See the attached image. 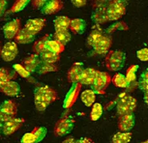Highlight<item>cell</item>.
Wrapping results in <instances>:
<instances>
[{
	"label": "cell",
	"instance_id": "e0dca14e",
	"mask_svg": "<svg viewBox=\"0 0 148 143\" xmlns=\"http://www.w3.org/2000/svg\"><path fill=\"white\" fill-rule=\"evenodd\" d=\"M135 126V115L133 114H129L119 116L118 122V127L120 132L127 133L131 130Z\"/></svg>",
	"mask_w": 148,
	"mask_h": 143
},
{
	"label": "cell",
	"instance_id": "83f0119b",
	"mask_svg": "<svg viewBox=\"0 0 148 143\" xmlns=\"http://www.w3.org/2000/svg\"><path fill=\"white\" fill-rule=\"evenodd\" d=\"M71 34L69 30H62V31H55L53 34V38L56 41L61 43L63 45H65L71 40Z\"/></svg>",
	"mask_w": 148,
	"mask_h": 143
},
{
	"label": "cell",
	"instance_id": "2e32d148",
	"mask_svg": "<svg viewBox=\"0 0 148 143\" xmlns=\"http://www.w3.org/2000/svg\"><path fill=\"white\" fill-rule=\"evenodd\" d=\"M42 60L40 59L38 55L37 54H31L26 57L23 61V65L30 74L37 72V70L40 66Z\"/></svg>",
	"mask_w": 148,
	"mask_h": 143
},
{
	"label": "cell",
	"instance_id": "ab89813d",
	"mask_svg": "<svg viewBox=\"0 0 148 143\" xmlns=\"http://www.w3.org/2000/svg\"><path fill=\"white\" fill-rule=\"evenodd\" d=\"M136 56L142 61H147L148 60V49H142L140 50L137 51Z\"/></svg>",
	"mask_w": 148,
	"mask_h": 143
},
{
	"label": "cell",
	"instance_id": "7bdbcfd3",
	"mask_svg": "<svg viewBox=\"0 0 148 143\" xmlns=\"http://www.w3.org/2000/svg\"><path fill=\"white\" fill-rule=\"evenodd\" d=\"M71 3H72V4L74 6L80 8V7L84 6L87 3V2L85 0H84V1H81V0H73V1H71Z\"/></svg>",
	"mask_w": 148,
	"mask_h": 143
},
{
	"label": "cell",
	"instance_id": "6da1fadb",
	"mask_svg": "<svg viewBox=\"0 0 148 143\" xmlns=\"http://www.w3.org/2000/svg\"><path fill=\"white\" fill-rule=\"evenodd\" d=\"M58 97L54 89L47 85L40 86L34 91V104L36 109L39 111L46 110Z\"/></svg>",
	"mask_w": 148,
	"mask_h": 143
},
{
	"label": "cell",
	"instance_id": "c3c4849f",
	"mask_svg": "<svg viewBox=\"0 0 148 143\" xmlns=\"http://www.w3.org/2000/svg\"><path fill=\"white\" fill-rule=\"evenodd\" d=\"M138 143H148V140H147V141H144V142H138Z\"/></svg>",
	"mask_w": 148,
	"mask_h": 143
},
{
	"label": "cell",
	"instance_id": "f1b7e54d",
	"mask_svg": "<svg viewBox=\"0 0 148 143\" xmlns=\"http://www.w3.org/2000/svg\"><path fill=\"white\" fill-rule=\"evenodd\" d=\"M15 77V72L6 68H0V84L11 81L12 79H14Z\"/></svg>",
	"mask_w": 148,
	"mask_h": 143
},
{
	"label": "cell",
	"instance_id": "7dc6e473",
	"mask_svg": "<svg viewBox=\"0 0 148 143\" xmlns=\"http://www.w3.org/2000/svg\"><path fill=\"white\" fill-rule=\"evenodd\" d=\"M3 123L0 122V133H3Z\"/></svg>",
	"mask_w": 148,
	"mask_h": 143
},
{
	"label": "cell",
	"instance_id": "b9f144b4",
	"mask_svg": "<svg viewBox=\"0 0 148 143\" xmlns=\"http://www.w3.org/2000/svg\"><path fill=\"white\" fill-rule=\"evenodd\" d=\"M7 6V2L5 0H0V17L6 11Z\"/></svg>",
	"mask_w": 148,
	"mask_h": 143
},
{
	"label": "cell",
	"instance_id": "4dcf8cb0",
	"mask_svg": "<svg viewBox=\"0 0 148 143\" xmlns=\"http://www.w3.org/2000/svg\"><path fill=\"white\" fill-rule=\"evenodd\" d=\"M39 57L42 62L48 64H55L60 60V55L59 54L53 53L49 51H45L41 55H39Z\"/></svg>",
	"mask_w": 148,
	"mask_h": 143
},
{
	"label": "cell",
	"instance_id": "5bb4252c",
	"mask_svg": "<svg viewBox=\"0 0 148 143\" xmlns=\"http://www.w3.org/2000/svg\"><path fill=\"white\" fill-rule=\"evenodd\" d=\"M84 64L80 62L74 63L67 73L68 81L72 83H77L80 82L82 73L84 72Z\"/></svg>",
	"mask_w": 148,
	"mask_h": 143
},
{
	"label": "cell",
	"instance_id": "4316f807",
	"mask_svg": "<svg viewBox=\"0 0 148 143\" xmlns=\"http://www.w3.org/2000/svg\"><path fill=\"white\" fill-rule=\"evenodd\" d=\"M103 35V30L100 28H97L93 29L92 31L91 32V34L88 35V37L87 38V41L86 43L88 46L93 48L95 46V44H97L98 41H100V38H102V36Z\"/></svg>",
	"mask_w": 148,
	"mask_h": 143
},
{
	"label": "cell",
	"instance_id": "9c48e42d",
	"mask_svg": "<svg viewBox=\"0 0 148 143\" xmlns=\"http://www.w3.org/2000/svg\"><path fill=\"white\" fill-rule=\"evenodd\" d=\"M18 53V45L14 41H9L4 44L1 51V58L7 62H10L15 59Z\"/></svg>",
	"mask_w": 148,
	"mask_h": 143
},
{
	"label": "cell",
	"instance_id": "cb8c5ba5",
	"mask_svg": "<svg viewBox=\"0 0 148 143\" xmlns=\"http://www.w3.org/2000/svg\"><path fill=\"white\" fill-rule=\"evenodd\" d=\"M71 20L66 16H58L53 21L55 31L68 30L70 26Z\"/></svg>",
	"mask_w": 148,
	"mask_h": 143
},
{
	"label": "cell",
	"instance_id": "7402d4cb",
	"mask_svg": "<svg viewBox=\"0 0 148 143\" xmlns=\"http://www.w3.org/2000/svg\"><path fill=\"white\" fill-rule=\"evenodd\" d=\"M51 36L49 34H45L43 37L39 38L38 41L34 42V44L33 45L32 51L34 53V54L37 55H41L43 53H45L46 49V43L47 41L51 40Z\"/></svg>",
	"mask_w": 148,
	"mask_h": 143
},
{
	"label": "cell",
	"instance_id": "44dd1931",
	"mask_svg": "<svg viewBox=\"0 0 148 143\" xmlns=\"http://www.w3.org/2000/svg\"><path fill=\"white\" fill-rule=\"evenodd\" d=\"M97 70H95L94 68H84V72L82 73L81 77V80H80V83L81 85L84 84V85L88 86L92 85L96 76H97Z\"/></svg>",
	"mask_w": 148,
	"mask_h": 143
},
{
	"label": "cell",
	"instance_id": "f546056e",
	"mask_svg": "<svg viewBox=\"0 0 148 143\" xmlns=\"http://www.w3.org/2000/svg\"><path fill=\"white\" fill-rule=\"evenodd\" d=\"M46 49L49 52L60 55V53L64 50V45L61 44L55 40H49L46 43Z\"/></svg>",
	"mask_w": 148,
	"mask_h": 143
},
{
	"label": "cell",
	"instance_id": "603a6c76",
	"mask_svg": "<svg viewBox=\"0 0 148 143\" xmlns=\"http://www.w3.org/2000/svg\"><path fill=\"white\" fill-rule=\"evenodd\" d=\"M69 29L75 34H82L86 29V22L84 19L81 18L72 19Z\"/></svg>",
	"mask_w": 148,
	"mask_h": 143
},
{
	"label": "cell",
	"instance_id": "f35d334b",
	"mask_svg": "<svg viewBox=\"0 0 148 143\" xmlns=\"http://www.w3.org/2000/svg\"><path fill=\"white\" fill-rule=\"evenodd\" d=\"M29 0H18V1H16L15 3H14V5L11 7L10 9V12L13 13H17L19 12V11H22L26 6L27 4L29 3Z\"/></svg>",
	"mask_w": 148,
	"mask_h": 143
},
{
	"label": "cell",
	"instance_id": "60d3db41",
	"mask_svg": "<svg viewBox=\"0 0 148 143\" xmlns=\"http://www.w3.org/2000/svg\"><path fill=\"white\" fill-rule=\"evenodd\" d=\"M46 2L47 1H45V0H34V1L32 2V5L35 9H38V8L42 9V7L44 6V5L46 3Z\"/></svg>",
	"mask_w": 148,
	"mask_h": 143
},
{
	"label": "cell",
	"instance_id": "4fadbf2b",
	"mask_svg": "<svg viewBox=\"0 0 148 143\" xmlns=\"http://www.w3.org/2000/svg\"><path fill=\"white\" fill-rule=\"evenodd\" d=\"M25 120L22 118H13L10 120L7 121L6 122L3 123V133L9 136L15 133L17 130L20 129L23 126V122Z\"/></svg>",
	"mask_w": 148,
	"mask_h": 143
},
{
	"label": "cell",
	"instance_id": "5b68a950",
	"mask_svg": "<svg viewBox=\"0 0 148 143\" xmlns=\"http://www.w3.org/2000/svg\"><path fill=\"white\" fill-rule=\"evenodd\" d=\"M112 82V78L108 73L97 71V76L92 85V90L96 94H104L105 90Z\"/></svg>",
	"mask_w": 148,
	"mask_h": 143
},
{
	"label": "cell",
	"instance_id": "8992f818",
	"mask_svg": "<svg viewBox=\"0 0 148 143\" xmlns=\"http://www.w3.org/2000/svg\"><path fill=\"white\" fill-rule=\"evenodd\" d=\"M75 123V120L69 116L63 117L60 118L55 124L54 133L55 136L63 137L69 134L73 130Z\"/></svg>",
	"mask_w": 148,
	"mask_h": 143
},
{
	"label": "cell",
	"instance_id": "8fae6325",
	"mask_svg": "<svg viewBox=\"0 0 148 143\" xmlns=\"http://www.w3.org/2000/svg\"><path fill=\"white\" fill-rule=\"evenodd\" d=\"M112 38L108 34H104L102 36V38H100V40L97 44H95L93 47L94 53L99 55H105L109 53L110 48L112 47Z\"/></svg>",
	"mask_w": 148,
	"mask_h": 143
},
{
	"label": "cell",
	"instance_id": "f907efd6",
	"mask_svg": "<svg viewBox=\"0 0 148 143\" xmlns=\"http://www.w3.org/2000/svg\"><path fill=\"white\" fill-rule=\"evenodd\" d=\"M0 57H1V55H0Z\"/></svg>",
	"mask_w": 148,
	"mask_h": 143
},
{
	"label": "cell",
	"instance_id": "7a4b0ae2",
	"mask_svg": "<svg viewBox=\"0 0 148 143\" xmlns=\"http://www.w3.org/2000/svg\"><path fill=\"white\" fill-rule=\"evenodd\" d=\"M126 55L119 49L111 50L105 57V65L110 71L117 72L124 66Z\"/></svg>",
	"mask_w": 148,
	"mask_h": 143
},
{
	"label": "cell",
	"instance_id": "1f68e13d",
	"mask_svg": "<svg viewBox=\"0 0 148 143\" xmlns=\"http://www.w3.org/2000/svg\"><path fill=\"white\" fill-rule=\"evenodd\" d=\"M132 133H130V132L116 133V134L113 135L112 143H128L132 139Z\"/></svg>",
	"mask_w": 148,
	"mask_h": 143
},
{
	"label": "cell",
	"instance_id": "d4e9b609",
	"mask_svg": "<svg viewBox=\"0 0 148 143\" xmlns=\"http://www.w3.org/2000/svg\"><path fill=\"white\" fill-rule=\"evenodd\" d=\"M35 37L34 35L30 34L29 32H27L24 28L21 29L18 34L14 38L15 43L18 44H29L31 43L34 40Z\"/></svg>",
	"mask_w": 148,
	"mask_h": 143
},
{
	"label": "cell",
	"instance_id": "277c9868",
	"mask_svg": "<svg viewBox=\"0 0 148 143\" xmlns=\"http://www.w3.org/2000/svg\"><path fill=\"white\" fill-rule=\"evenodd\" d=\"M127 3L124 1L114 0L108 3L107 15L109 21H117L121 18L126 13Z\"/></svg>",
	"mask_w": 148,
	"mask_h": 143
},
{
	"label": "cell",
	"instance_id": "e575fe53",
	"mask_svg": "<svg viewBox=\"0 0 148 143\" xmlns=\"http://www.w3.org/2000/svg\"><path fill=\"white\" fill-rule=\"evenodd\" d=\"M138 68V65H131L126 72V79L127 81V87L131 85L132 83L135 82L136 79V72Z\"/></svg>",
	"mask_w": 148,
	"mask_h": 143
},
{
	"label": "cell",
	"instance_id": "9a60e30c",
	"mask_svg": "<svg viewBox=\"0 0 148 143\" xmlns=\"http://www.w3.org/2000/svg\"><path fill=\"white\" fill-rule=\"evenodd\" d=\"M45 20L43 18H34L29 19L26 25L24 26V29L26 31L29 32L30 34L35 36L37 34L42 30L45 27Z\"/></svg>",
	"mask_w": 148,
	"mask_h": 143
},
{
	"label": "cell",
	"instance_id": "681fc988",
	"mask_svg": "<svg viewBox=\"0 0 148 143\" xmlns=\"http://www.w3.org/2000/svg\"><path fill=\"white\" fill-rule=\"evenodd\" d=\"M1 51H2V46H1V43H0V55H1Z\"/></svg>",
	"mask_w": 148,
	"mask_h": 143
},
{
	"label": "cell",
	"instance_id": "74e56055",
	"mask_svg": "<svg viewBox=\"0 0 148 143\" xmlns=\"http://www.w3.org/2000/svg\"><path fill=\"white\" fill-rule=\"evenodd\" d=\"M13 68L15 71V73H18L23 78H25L28 80H29V78H33V77H31V74L22 64H14Z\"/></svg>",
	"mask_w": 148,
	"mask_h": 143
},
{
	"label": "cell",
	"instance_id": "ee69618b",
	"mask_svg": "<svg viewBox=\"0 0 148 143\" xmlns=\"http://www.w3.org/2000/svg\"><path fill=\"white\" fill-rule=\"evenodd\" d=\"M76 143H94L92 140L88 138H81L77 141H76Z\"/></svg>",
	"mask_w": 148,
	"mask_h": 143
},
{
	"label": "cell",
	"instance_id": "ffe728a7",
	"mask_svg": "<svg viewBox=\"0 0 148 143\" xmlns=\"http://www.w3.org/2000/svg\"><path fill=\"white\" fill-rule=\"evenodd\" d=\"M107 5H104L103 3H100V5L98 4L96 6V9L94 11V14H92V19L95 22L97 23H105L108 19V15H107Z\"/></svg>",
	"mask_w": 148,
	"mask_h": 143
},
{
	"label": "cell",
	"instance_id": "ba28073f",
	"mask_svg": "<svg viewBox=\"0 0 148 143\" xmlns=\"http://www.w3.org/2000/svg\"><path fill=\"white\" fill-rule=\"evenodd\" d=\"M47 129L43 127H35L31 132L25 133L21 139L22 143H38L45 138Z\"/></svg>",
	"mask_w": 148,
	"mask_h": 143
},
{
	"label": "cell",
	"instance_id": "3957f363",
	"mask_svg": "<svg viewBox=\"0 0 148 143\" xmlns=\"http://www.w3.org/2000/svg\"><path fill=\"white\" fill-rule=\"evenodd\" d=\"M136 107H137L136 99L134 98L132 95L123 94L117 101V104H116L117 113L119 116L133 114Z\"/></svg>",
	"mask_w": 148,
	"mask_h": 143
},
{
	"label": "cell",
	"instance_id": "f6af8a7d",
	"mask_svg": "<svg viewBox=\"0 0 148 143\" xmlns=\"http://www.w3.org/2000/svg\"><path fill=\"white\" fill-rule=\"evenodd\" d=\"M62 143H76V140L73 138H68Z\"/></svg>",
	"mask_w": 148,
	"mask_h": 143
},
{
	"label": "cell",
	"instance_id": "836d02e7",
	"mask_svg": "<svg viewBox=\"0 0 148 143\" xmlns=\"http://www.w3.org/2000/svg\"><path fill=\"white\" fill-rule=\"evenodd\" d=\"M112 83L117 88H127V81L126 79V76L121 73H116L112 78Z\"/></svg>",
	"mask_w": 148,
	"mask_h": 143
},
{
	"label": "cell",
	"instance_id": "d590c367",
	"mask_svg": "<svg viewBox=\"0 0 148 143\" xmlns=\"http://www.w3.org/2000/svg\"><path fill=\"white\" fill-rule=\"evenodd\" d=\"M102 114H103V107H102V105L100 104V103H94L90 113L91 120H98V119L101 117Z\"/></svg>",
	"mask_w": 148,
	"mask_h": 143
},
{
	"label": "cell",
	"instance_id": "7c38bea8",
	"mask_svg": "<svg viewBox=\"0 0 148 143\" xmlns=\"http://www.w3.org/2000/svg\"><path fill=\"white\" fill-rule=\"evenodd\" d=\"M81 88V84L80 83H77L73 84V86L69 89V91L68 92L67 95L65 96V99L64 100L63 107H64V109L70 108L75 103V102L77 101V99L78 98Z\"/></svg>",
	"mask_w": 148,
	"mask_h": 143
},
{
	"label": "cell",
	"instance_id": "d6a6232c",
	"mask_svg": "<svg viewBox=\"0 0 148 143\" xmlns=\"http://www.w3.org/2000/svg\"><path fill=\"white\" fill-rule=\"evenodd\" d=\"M58 70V68L57 65H55L54 64H48L45 62H41L40 66L37 70V73L42 75V74H46L49 73H53L57 72Z\"/></svg>",
	"mask_w": 148,
	"mask_h": 143
},
{
	"label": "cell",
	"instance_id": "bcb514c9",
	"mask_svg": "<svg viewBox=\"0 0 148 143\" xmlns=\"http://www.w3.org/2000/svg\"><path fill=\"white\" fill-rule=\"evenodd\" d=\"M143 99H144V101L146 103V104L148 105V91L144 92V97H143Z\"/></svg>",
	"mask_w": 148,
	"mask_h": 143
},
{
	"label": "cell",
	"instance_id": "484cf974",
	"mask_svg": "<svg viewBox=\"0 0 148 143\" xmlns=\"http://www.w3.org/2000/svg\"><path fill=\"white\" fill-rule=\"evenodd\" d=\"M81 99L86 107L93 106L96 101V93L92 90H85L81 93Z\"/></svg>",
	"mask_w": 148,
	"mask_h": 143
},
{
	"label": "cell",
	"instance_id": "ac0fdd59",
	"mask_svg": "<svg viewBox=\"0 0 148 143\" xmlns=\"http://www.w3.org/2000/svg\"><path fill=\"white\" fill-rule=\"evenodd\" d=\"M0 92L8 96H15L20 92V86L15 81H9L0 84Z\"/></svg>",
	"mask_w": 148,
	"mask_h": 143
},
{
	"label": "cell",
	"instance_id": "d6986e66",
	"mask_svg": "<svg viewBox=\"0 0 148 143\" xmlns=\"http://www.w3.org/2000/svg\"><path fill=\"white\" fill-rule=\"evenodd\" d=\"M63 7V3L60 0H51L47 1L44 6L41 9L42 14L49 15L60 11Z\"/></svg>",
	"mask_w": 148,
	"mask_h": 143
},
{
	"label": "cell",
	"instance_id": "8d00e7d4",
	"mask_svg": "<svg viewBox=\"0 0 148 143\" xmlns=\"http://www.w3.org/2000/svg\"><path fill=\"white\" fill-rule=\"evenodd\" d=\"M138 88L143 92L148 91V68L141 74L138 80Z\"/></svg>",
	"mask_w": 148,
	"mask_h": 143
},
{
	"label": "cell",
	"instance_id": "30bf717a",
	"mask_svg": "<svg viewBox=\"0 0 148 143\" xmlns=\"http://www.w3.org/2000/svg\"><path fill=\"white\" fill-rule=\"evenodd\" d=\"M21 21L20 19L15 18L7 22L3 26L4 37L6 39L10 40L16 37L18 32L21 30Z\"/></svg>",
	"mask_w": 148,
	"mask_h": 143
},
{
	"label": "cell",
	"instance_id": "52a82bcc",
	"mask_svg": "<svg viewBox=\"0 0 148 143\" xmlns=\"http://www.w3.org/2000/svg\"><path fill=\"white\" fill-rule=\"evenodd\" d=\"M18 112L16 103L13 100H6L0 105V122L3 123L14 118Z\"/></svg>",
	"mask_w": 148,
	"mask_h": 143
}]
</instances>
